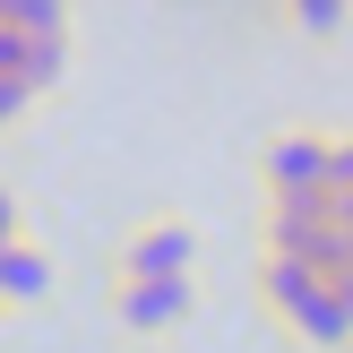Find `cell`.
<instances>
[{
    "mask_svg": "<svg viewBox=\"0 0 353 353\" xmlns=\"http://www.w3.org/2000/svg\"><path fill=\"white\" fill-rule=\"evenodd\" d=\"M259 302H268V319L285 327L293 345H310V353L353 345L345 285H336V276H319V268H293V259H259Z\"/></svg>",
    "mask_w": 353,
    "mask_h": 353,
    "instance_id": "obj_1",
    "label": "cell"
},
{
    "mask_svg": "<svg viewBox=\"0 0 353 353\" xmlns=\"http://www.w3.org/2000/svg\"><path fill=\"white\" fill-rule=\"evenodd\" d=\"M327 181H336V130H268V147H259V190H268V207H302V199H327Z\"/></svg>",
    "mask_w": 353,
    "mask_h": 353,
    "instance_id": "obj_2",
    "label": "cell"
},
{
    "mask_svg": "<svg viewBox=\"0 0 353 353\" xmlns=\"http://www.w3.org/2000/svg\"><path fill=\"white\" fill-rule=\"evenodd\" d=\"M345 216L336 199H302V207H268V259H293V268H319V276H345Z\"/></svg>",
    "mask_w": 353,
    "mask_h": 353,
    "instance_id": "obj_3",
    "label": "cell"
},
{
    "mask_svg": "<svg viewBox=\"0 0 353 353\" xmlns=\"http://www.w3.org/2000/svg\"><path fill=\"white\" fill-rule=\"evenodd\" d=\"M199 276V224L190 216H147L112 259V285H190Z\"/></svg>",
    "mask_w": 353,
    "mask_h": 353,
    "instance_id": "obj_4",
    "label": "cell"
},
{
    "mask_svg": "<svg viewBox=\"0 0 353 353\" xmlns=\"http://www.w3.org/2000/svg\"><path fill=\"white\" fill-rule=\"evenodd\" d=\"M199 310V285H112V319L130 336H172Z\"/></svg>",
    "mask_w": 353,
    "mask_h": 353,
    "instance_id": "obj_5",
    "label": "cell"
},
{
    "mask_svg": "<svg viewBox=\"0 0 353 353\" xmlns=\"http://www.w3.org/2000/svg\"><path fill=\"white\" fill-rule=\"evenodd\" d=\"M43 293H52V250L26 233L17 250H0V310H34Z\"/></svg>",
    "mask_w": 353,
    "mask_h": 353,
    "instance_id": "obj_6",
    "label": "cell"
},
{
    "mask_svg": "<svg viewBox=\"0 0 353 353\" xmlns=\"http://www.w3.org/2000/svg\"><path fill=\"white\" fill-rule=\"evenodd\" d=\"M0 26H9V34H69V9H61V0H9Z\"/></svg>",
    "mask_w": 353,
    "mask_h": 353,
    "instance_id": "obj_7",
    "label": "cell"
},
{
    "mask_svg": "<svg viewBox=\"0 0 353 353\" xmlns=\"http://www.w3.org/2000/svg\"><path fill=\"white\" fill-rule=\"evenodd\" d=\"M285 26H293V34H310V43H327V34H345V0H293Z\"/></svg>",
    "mask_w": 353,
    "mask_h": 353,
    "instance_id": "obj_8",
    "label": "cell"
},
{
    "mask_svg": "<svg viewBox=\"0 0 353 353\" xmlns=\"http://www.w3.org/2000/svg\"><path fill=\"white\" fill-rule=\"evenodd\" d=\"M327 199H336V216L353 233V130H336V181H327Z\"/></svg>",
    "mask_w": 353,
    "mask_h": 353,
    "instance_id": "obj_9",
    "label": "cell"
},
{
    "mask_svg": "<svg viewBox=\"0 0 353 353\" xmlns=\"http://www.w3.org/2000/svg\"><path fill=\"white\" fill-rule=\"evenodd\" d=\"M26 241V199H17V181H0V250H17Z\"/></svg>",
    "mask_w": 353,
    "mask_h": 353,
    "instance_id": "obj_10",
    "label": "cell"
},
{
    "mask_svg": "<svg viewBox=\"0 0 353 353\" xmlns=\"http://www.w3.org/2000/svg\"><path fill=\"white\" fill-rule=\"evenodd\" d=\"M26 103H34V86H17V78H0V130H9V121H26Z\"/></svg>",
    "mask_w": 353,
    "mask_h": 353,
    "instance_id": "obj_11",
    "label": "cell"
},
{
    "mask_svg": "<svg viewBox=\"0 0 353 353\" xmlns=\"http://www.w3.org/2000/svg\"><path fill=\"white\" fill-rule=\"evenodd\" d=\"M336 285H345V310H353V250H345V276H336Z\"/></svg>",
    "mask_w": 353,
    "mask_h": 353,
    "instance_id": "obj_12",
    "label": "cell"
},
{
    "mask_svg": "<svg viewBox=\"0 0 353 353\" xmlns=\"http://www.w3.org/2000/svg\"><path fill=\"white\" fill-rule=\"evenodd\" d=\"M0 319H9V310H0Z\"/></svg>",
    "mask_w": 353,
    "mask_h": 353,
    "instance_id": "obj_13",
    "label": "cell"
}]
</instances>
